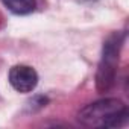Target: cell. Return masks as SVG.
Wrapping results in <instances>:
<instances>
[{
    "mask_svg": "<svg viewBox=\"0 0 129 129\" xmlns=\"http://www.w3.org/2000/svg\"><path fill=\"white\" fill-rule=\"evenodd\" d=\"M121 43H123V37L120 34H112L103 44L102 59L96 73V85L100 93L109 91L114 85Z\"/></svg>",
    "mask_w": 129,
    "mask_h": 129,
    "instance_id": "obj_2",
    "label": "cell"
},
{
    "mask_svg": "<svg viewBox=\"0 0 129 129\" xmlns=\"http://www.w3.org/2000/svg\"><path fill=\"white\" fill-rule=\"evenodd\" d=\"M127 120V108L118 99H103L87 105L79 121L88 127H120Z\"/></svg>",
    "mask_w": 129,
    "mask_h": 129,
    "instance_id": "obj_1",
    "label": "cell"
},
{
    "mask_svg": "<svg viewBox=\"0 0 129 129\" xmlns=\"http://www.w3.org/2000/svg\"><path fill=\"white\" fill-rule=\"evenodd\" d=\"M9 82L18 93H30L38 84V75L29 66H15L9 72Z\"/></svg>",
    "mask_w": 129,
    "mask_h": 129,
    "instance_id": "obj_3",
    "label": "cell"
},
{
    "mask_svg": "<svg viewBox=\"0 0 129 129\" xmlns=\"http://www.w3.org/2000/svg\"><path fill=\"white\" fill-rule=\"evenodd\" d=\"M0 20H2V17H0Z\"/></svg>",
    "mask_w": 129,
    "mask_h": 129,
    "instance_id": "obj_5",
    "label": "cell"
},
{
    "mask_svg": "<svg viewBox=\"0 0 129 129\" xmlns=\"http://www.w3.org/2000/svg\"><path fill=\"white\" fill-rule=\"evenodd\" d=\"M5 6L18 15H24L29 14L35 9V0H3Z\"/></svg>",
    "mask_w": 129,
    "mask_h": 129,
    "instance_id": "obj_4",
    "label": "cell"
}]
</instances>
